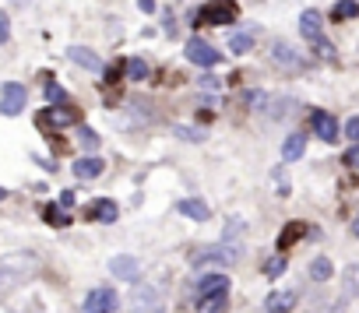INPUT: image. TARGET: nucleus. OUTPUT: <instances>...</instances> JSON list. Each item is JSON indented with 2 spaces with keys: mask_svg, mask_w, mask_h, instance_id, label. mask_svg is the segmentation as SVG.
Returning <instances> with one entry per match:
<instances>
[{
  "mask_svg": "<svg viewBox=\"0 0 359 313\" xmlns=\"http://www.w3.org/2000/svg\"><path fill=\"white\" fill-rule=\"evenodd\" d=\"M352 236H356V239H359V215H356V218H352Z\"/></svg>",
  "mask_w": 359,
  "mask_h": 313,
  "instance_id": "40",
  "label": "nucleus"
},
{
  "mask_svg": "<svg viewBox=\"0 0 359 313\" xmlns=\"http://www.w3.org/2000/svg\"><path fill=\"white\" fill-rule=\"evenodd\" d=\"M272 106H275V109H268V116H272V120H282V116L292 113V99H275Z\"/></svg>",
  "mask_w": 359,
  "mask_h": 313,
  "instance_id": "28",
  "label": "nucleus"
},
{
  "mask_svg": "<svg viewBox=\"0 0 359 313\" xmlns=\"http://www.w3.org/2000/svg\"><path fill=\"white\" fill-rule=\"evenodd\" d=\"M102 169H106V162L96 159V155H88V159H78V162H74V176H78V180H96Z\"/></svg>",
  "mask_w": 359,
  "mask_h": 313,
  "instance_id": "18",
  "label": "nucleus"
},
{
  "mask_svg": "<svg viewBox=\"0 0 359 313\" xmlns=\"http://www.w3.org/2000/svg\"><path fill=\"white\" fill-rule=\"evenodd\" d=\"M299 32H303V39H307V43H317V39H324V32H320V14H317L314 8L299 14Z\"/></svg>",
  "mask_w": 359,
  "mask_h": 313,
  "instance_id": "14",
  "label": "nucleus"
},
{
  "mask_svg": "<svg viewBox=\"0 0 359 313\" xmlns=\"http://www.w3.org/2000/svg\"><path fill=\"white\" fill-rule=\"evenodd\" d=\"M272 60H275V64H282L285 71H303V64H307V60L299 56L289 43H275L272 46Z\"/></svg>",
  "mask_w": 359,
  "mask_h": 313,
  "instance_id": "9",
  "label": "nucleus"
},
{
  "mask_svg": "<svg viewBox=\"0 0 359 313\" xmlns=\"http://www.w3.org/2000/svg\"><path fill=\"white\" fill-rule=\"evenodd\" d=\"M239 257H243V246L232 243V239H226L222 246L197 250V254L191 257V264H194V268H208V264H222V268H229V264H236Z\"/></svg>",
  "mask_w": 359,
  "mask_h": 313,
  "instance_id": "2",
  "label": "nucleus"
},
{
  "mask_svg": "<svg viewBox=\"0 0 359 313\" xmlns=\"http://www.w3.org/2000/svg\"><path fill=\"white\" fill-rule=\"evenodd\" d=\"M331 274H335V268H331V261H327V257H317V261L310 264V278H314V281H327Z\"/></svg>",
  "mask_w": 359,
  "mask_h": 313,
  "instance_id": "25",
  "label": "nucleus"
},
{
  "mask_svg": "<svg viewBox=\"0 0 359 313\" xmlns=\"http://www.w3.org/2000/svg\"><path fill=\"white\" fill-rule=\"evenodd\" d=\"M184 53H187L191 64H197V67H215L219 60H222V53H219L215 46H208L204 39H191V43L184 46Z\"/></svg>",
  "mask_w": 359,
  "mask_h": 313,
  "instance_id": "6",
  "label": "nucleus"
},
{
  "mask_svg": "<svg viewBox=\"0 0 359 313\" xmlns=\"http://www.w3.org/2000/svg\"><path fill=\"white\" fill-rule=\"evenodd\" d=\"M345 138H349L352 144H359V116H352V120L345 123Z\"/></svg>",
  "mask_w": 359,
  "mask_h": 313,
  "instance_id": "33",
  "label": "nucleus"
},
{
  "mask_svg": "<svg viewBox=\"0 0 359 313\" xmlns=\"http://www.w3.org/2000/svg\"><path fill=\"white\" fill-rule=\"evenodd\" d=\"M229 292H212V296H201L197 299V313H226V306H229V299H226Z\"/></svg>",
  "mask_w": 359,
  "mask_h": 313,
  "instance_id": "19",
  "label": "nucleus"
},
{
  "mask_svg": "<svg viewBox=\"0 0 359 313\" xmlns=\"http://www.w3.org/2000/svg\"><path fill=\"white\" fill-rule=\"evenodd\" d=\"M212 292H229V278L226 274H204L197 281V299L201 296H212Z\"/></svg>",
  "mask_w": 359,
  "mask_h": 313,
  "instance_id": "17",
  "label": "nucleus"
},
{
  "mask_svg": "<svg viewBox=\"0 0 359 313\" xmlns=\"http://www.w3.org/2000/svg\"><path fill=\"white\" fill-rule=\"evenodd\" d=\"M11 39V25H8V14H0V43Z\"/></svg>",
  "mask_w": 359,
  "mask_h": 313,
  "instance_id": "37",
  "label": "nucleus"
},
{
  "mask_svg": "<svg viewBox=\"0 0 359 313\" xmlns=\"http://www.w3.org/2000/svg\"><path fill=\"white\" fill-rule=\"evenodd\" d=\"M314 50H317V56H324V60H335V46L327 43V39H317Z\"/></svg>",
  "mask_w": 359,
  "mask_h": 313,
  "instance_id": "31",
  "label": "nucleus"
},
{
  "mask_svg": "<svg viewBox=\"0 0 359 313\" xmlns=\"http://www.w3.org/2000/svg\"><path fill=\"white\" fill-rule=\"evenodd\" d=\"M124 71H127L131 81H144V78H148V64H144V60H138V56L124 60Z\"/></svg>",
  "mask_w": 359,
  "mask_h": 313,
  "instance_id": "24",
  "label": "nucleus"
},
{
  "mask_svg": "<svg viewBox=\"0 0 359 313\" xmlns=\"http://www.w3.org/2000/svg\"><path fill=\"white\" fill-rule=\"evenodd\" d=\"M127 313H166L162 292L155 285H134V292L127 299Z\"/></svg>",
  "mask_w": 359,
  "mask_h": 313,
  "instance_id": "4",
  "label": "nucleus"
},
{
  "mask_svg": "<svg viewBox=\"0 0 359 313\" xmlns=\"http://www.w3.org/2000/svg\"><path fill=\"white\" fill-rule=\"evenodd\" d=\"M4 197H8V191H4V186H0V201H4Z\"/></svg>",
  "mask_w": 359,
  "mask_h": 313,
  "instance_id": "41",
  "label": "nucleus"
},
{
  "mask_svg": "<svg viewBox=\"0 0 359 313\" xmlns=\"http://www.w3.org/2000/svg\"><path fill=\"white\" fill-rule=\"evenodd\" d=\"M180 215H187V218H194V222H204L208 215V204L204 201H194V197H187V201H180Z\"/></svg>",
  "mask_w": 359,
  "mask_h": 313,
  "instance_id": "21",
  "label": "nucleus"
},
{
  "mask_svg": "<svg viewBox=\"0 0 359 313\" xmlns=\"http://www.w3.org/2000/svg\"><path fill=\"white\" fill-rule=\"evenodd\" d=\"M236 4L232 0H208L204 8L194 11V25H232L236 21Z\"/></svg>",
  "mask_w": 359,
  "mask_h": 313,
  "instance_id": "3",
  "label": "nucleus"
},
{
  "mask_svg": "<svg viewBox=\"0 0 359 313\" xmlns=\"http://www.w3.org/2000/svg\"><path fill=\"white\" fill-rule=\"evenodd\" d=\"M282 271H285V254L279 250L275 257H268V261H264V274H268V278H279Z\"/></svg>",
  "mask_w": 359,
  "mask_h": 313,
  "instance_id": "27",
  "label": "nucleus"
},
{
  "mask_svg": "<svg viewBox=\"0 0 359 313\" xmlns=\"http://www.w3.org/2000/svg\"><path fill=\"white\" fill-rule=\"evenodd\" d=\"M229 50H232V53H239V56L250 53V50H254V36H247V32L232 36V39H229Z\"/></svg>",
  "mask_w": 359,
  "mask_h": 313,
  "instance_id": "26",
  "label": "nucleus"
},
{
  "mask_svg": "<svg viewBox=\"0 0 359 313\" xmlns=\"http://www.w3.org/2000/svg\"><path fill=\"white\" fill-rule=\"evenodd\" d=\"M88 218H96V222H116V215H120V208H116V201H109V197H99V201H92L88 204V211H85Z\"/></svg>",
  "mask_w": 359,
  "mask_h": 313,
  "instance_id": "12",
  "label": "nucleus"
},
{
  "mask_svg": "<svg viewBox=\"0 0 359 313\" xmlns=\"http://www.w3.org/2000/svg\"><path fill=\"white\" fill-rule=\"evenodd\" d=\"M138 8H141L144 14H152V11H155V0H138Z\"/></svg>",
  "mask_w": 359,
  "mask_h": 313,
  "instance_id": "38",
  "label": "nucleus"
},
{
  "mask_svg": "<svg viewBox=\"0 0 359 313\" xmlns=\"http://www.w3.org/2000/svg\"><path fill=\"white\" fill-rule=\"evenodd\" d=\"M36 123H39V131H46V127H67V123H74V113L71 109H56V106H50V109H43L39 116H36Z\"/></svg>",
  "mask_w": 359,
  "mask_h": 313,
  "instance_id": "10",
  "label": "nucleus"
},
{
  "mask_svg": "<svg viewBox=\"0 0 359 313\" xmlns=\"http://www.w3.org/2000/svg\"><path fill=\"white\" fill-rule=\"evenodd\" d=\"M46 222H50V226H60V229H64V226H71V218H67L64 211H56V208H46Z\"/></svg>",
  "mask_w": 359,
  "mask_h": 313,
  "instance_id": "30",
  "label": "nucleus"
},
{
  "mask_svg": "<svg viewBox=\"0 0 359 313\" xmlns=\"http://www.w3.org/2000/svg\"><path fill=\"white\" fill-rule=\"evenodd\" d=\"M81 144L96 151V148H99V134H96V131H88V127H81Z\"/></svg>",
  "mask_w": 359,
  "mask_h": 313,
  "instance_id": "32",
  "label": "nucleus"
},
{
  "mask_svg": "<svg viewBox=\"0 0 359 313\" xmlns=\"http://www.w3.org/2000/svg\"><path fill=\"white\" fill-rule=\"evenodd\" d=\"M28 313H39V310H28Z\"/></svg>",
  "mask_w": 359,
  "mask_h": 313,
  "instance_id": "42",
  "label": "nucleus"
},
{
  "mask_svg": "<svg viewBox=\"0 0 359 313\" xmlns=\"http://www.w3.org/2000/svg\"><path fill=\"white\" fill-rule=\"evenodd\" d=\"M296 306V289H282V292H272L264 303V313H289Z\"/></svg>",
  "mask_w": 359,
  "mask_h": 313,
  "instance_id": "15",
  "label": "nucleus"
},
{
  "mask_svg": "<svg viewBox=\"0 0 359 313\" xmlns=\"http://www.w3.org/2000/svg\"><path fill=\"white\" fill-rule=\"evenodd\" d=\"M303 151H307V134H289L285 144H282V162H296V159H303Z\"/></svg>",
  "mask_w": 359,
  "mask_h": 313,
  "instance_id": "16",
  "label": "nucleus"
},
{
  "mask_svg": "<svg viewBox=\"0 0 359 313\" xmlns=\"http://www.w3.org/2000/svg\"><path fill=\"white\" fill-rule=\"evenodd\" d=\"M109 271H113L116 278H124V281H138L141 264H138L134 257H127V254H120V257H113V261H109Z\"/></svg>",
  "mask_w": 359,
  "mask_h": 313,
  "instance_id": "13",
  "label": "nucleus"
},
{
  "mask_svg": "<svg viewBox=\"0 0 359 313\" xmlns=\"http://www.w3.org/2000/svg\"><path fill=\"white\" fill-rule=\"evenodd\" d=\"M345 166H352V169H359V144H352V148L345 151Z\"/></svg>",
  "mask_w": 359,
  "mask_h": 313,
  "instance_id": "35",
  "label": "nucleus"
},
{
  "mask_svg": "<svg viewBox=\"0 0 359 313\" xmlns=\"http://www.w3.org/2000/svg\"><path fill=\"white\" fill-rule=\"evenodd\" d=\"M39 268L36 254H11V257H0V299L11 296L18 285H25L32 271Z\"/></svg>",
  "mask_w": 359,
  "mask_h": 313,
  "instance_id": "1",
  "label": "nucleus"
},
{
  "mask_svg": "<svg viewBox=\"0 0 359 313\" xmlns=\"http://www.w3.org/2000/svg\"><path fill=\"white\" fill-rule=\"evenodd\" d=\"M46 99H50V102H67V91L60 88L56 81H46Z\"/></svg>",
  "mask_w": 359,
  "mask_h": 313,
  "instance_id": "29",
  "label": "nucleus"
},
{
  "mask_svg": "<svg viewBox=\"0 0 359 313\" xmlns=\"http://www.w3.org/2000/svg\"><path fill=\"white\" fill-rule=\"evenodd\" d=\"M299 236H307V226H303V222H289V226L279 233V250H289Z\"/></svg>",
  "mask_w": 359,
  "mask_h": 313,
  "instance_id": "22",
  "label": "nucleus"
},
{
  "mask_svg": "<svg viewBox=\"0 0 359 313\" xmlns=\"http://www.w3.org/2000/svg\"><path fill=\"white\" fill-rule=\"evenodd\" d=\"M67 56L74 60L78 67L92 71V74H102V71H106V64H102V60H99V56H96L92 50H85V46H71V50H67Z\"/></svg>",
  "mask_w": 359,
  "mask_h": 313,
  "instance_id": "11",
  "label": "nucleus"
},
{
  "mask_svg": "<svg viewBox=\"0 0 359 313\" xmlns=\"http://www.w3.org/2000/svg\"><path fill=\"white\" fill-rule=\"evenodd\" d=\"M247 226H243V218H232V222H226V239H232V236H239Z\"/></svg>",
  "mask_w": 359,
  "mask_h": 313,
  "instance_id": "34",
  "label": "nucleus"
},
{
  "mask_svg": "<svg viewBox=\"0 0 359 313\" xmlns=\"http://www.w3.org/2000/svg\"><path fill=\"white\" fill-rule=\"evenodd\" d=\"M113 310H116V292L106 289V285L92 289L85 296V303H81V313H113Z\"/></svg>",
  "mask_w": 359,
  "mask_h": 313,
  "instance_id": "7",
  "label": "nucleus"
},
{
  "mask_svg": "<svg viewBox=\"0 0 359 313\" xmlns=\"http://www.w3.org/2000/svg\"><path fill=\"white\" fill-rule=\"evenodd\" d=\"M176 134L184 138V141H201L204 134H197V131H191V127H176Z\"/></svg>",
  "mask_w": 359,
  "mask_h": 313,
  "instance_id": "36",
  "label": "nucleus"
},
{
  "mask_svg": "<svg viewBox=\"0 0 359 313\" xmlns=\"http://www.w3.org/2000/svg\"><path fill=\"white\" fill-rule=\"evenodd\" d=\"M359 14V4L356 0H338V4L331 8V18L335 21H349V18H356Z\"/></svg>",
  "mask_w": 359,
  "mask_h": 313,
  "instance_id": "23",
  "label": "nucleus"
},
{
  "mask_svg": "<svg viewBox=\"0 0 359 313\" xmlns=\"http://www.w3.org/2000/svg\"><path fill=\"white\" fill-rule=\"evenodd\" d=\"M60 204L71 208V204H74V194H71V191H64V194H60Z\"/></svg>",
  "mask_w": 359,
  "mask_h": 313,
  "instance_id": "39",
  "label": "nucleus"
},
{
  "mask_svg": "<svg viewBox=\"0 0 359 313\" xmlns=\"http://www.w3.org/2000/svg\"><path fill=\"white\" fill-rule=\"evenodd\" d=\"M359 296V264H349L342 271V299H356Z\"/></svg>",
  "mask_w": 359,
  "mask_h": 313,
  "instance_id": "20",
  "label": "nucleus"
},
{
  "mask_svg": "<svg viewBox=\"0 0 359 313\" xmlns=\"http://www.w3.org/2000/svg\"><path fill=\"white\" fill-rule=\"evenodd\" d=\"M25 102H28V91H25V85H18V81H8L4 88H0V113H4V116H18V113L25 109Z\"/></svg>",
  "mask_w": 359,
  "mask_h": 313,
  "instance_id": "5",
  "label": "nucleus"
},
{
  "mask_svg": "<svg viewBox=\"0 0 359 313\" xmlns=\"http://www.w3.org/2000/svg\"><path fill=\"white\" fill-rule=\"evenodd\" d=\"M310 127H314V134L320 138V141H327V144H335L342 134H338V120L331 116V113H324V109H314L310 113Z\"/></svg>",
  "mask_w": 359,
  "mask_h": 313,
  "instance_id": "8",
  "label": "nucleus"
}]
</instances>
